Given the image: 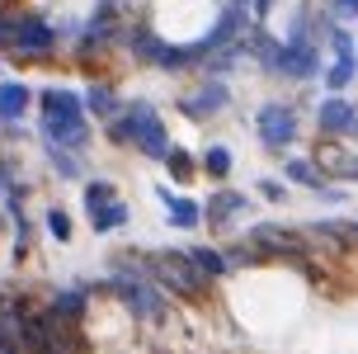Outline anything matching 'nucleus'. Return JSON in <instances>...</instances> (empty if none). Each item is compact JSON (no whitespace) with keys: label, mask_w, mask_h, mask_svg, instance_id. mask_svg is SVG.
<instances>
[{"label":"nucleus","mask_w":358,"mask_h":354,"mask_svg":"<svg viewBox=\"0 0 358 354\" xmlns=\"http://www.w3.org/2000/svg\"><path fill=\"white\" fill-rule=\"evenodd\" d=\"M104 137L113 142V147H123V151H137L142 161H156V165H161V161L170 156V147H175L165 114L151 104V100H142V95L127 100V109L113 123H104Z\"/></svg>","instance_id":"nucleus-1"},{"label":"nucleus","mask_w":358,"mask_h":354,"mask_svg":"<svg viewBox=\"0 0 358 354\" xmlns=\"http://www.w3.org/2000/svg\"><path fill=\"white\" fill-rule=\"evenodd\" d=\"M38 132L43 142H57V147H71V151H90V109L85 95H76L66 86H48L38 90Z\"/></svg>","instance_id":"nucleus-2"},{"label":"nucleus","mask_w":358,"mask_h":354,"mask_svg":"<svg viewBox=\"0 0 358 354\" xmlns=\"http://www.w3.org/2000/svg\"><path fill=\"white\" fill-rule=\"evenodd\" d=\"M146 265H151V279L161 283L170 298H175V302H189V307L208 302V298H213V288H217V283L194 265L189 246H165V250L146 246Z\"/></svg>","instance_id":"nucleus-3"},{"label":"nucleus","mask_w":358,"mask_h":354,"mask_svg":"<svg viewBox=\"0 0 358 354\" xmlns=\"http://www.w3.org/2000/svg\"><path fill=\"white\" fill-rule=\"evenodd\" d=\"M62 43H66V38H62V29H57L52 19L15 10V19H10V48H5V53L19 57V62H34V67H48Z\"/></svg>","instance_id":"nucleus-4"},{"label":"nucleus","mask_w":358,"mask_h":354,"mask_svg":"<svg viewBox=\"0 0 358 354\" xmlns=\"http://www.w3.org/2000/svg\"><path fill=\"white\" fill-rule=\"evenodd\" d=\"M255 137H259L264 151L287 156L302 142V109L292 104V100H264V104H255Z\"/></svg>","instance_id":"nucleus-5"},{"label":"nucleus","mask_w":358,"mask_h":354,"mask_svg":"<svg viewBox=\"0 0 358 354\" xmlns=\"http://www.w3.org/2000/svg\"><path fill=\"white\" fill-rule=\"evenodd\" d=\"M175 109L189 123H213V118H222V114L231 109V81H222V76H198L194 86L175 100Z\"/></svg>","instance_id":"nucleus-6"},{"label":"nucleus","mask_w":358,"mask_h":354,"mask_svg":"<svg viewBox=\"0 0 358 354\" xmlns=\"http://www.w3.org/2000/svg\"><path fill=\"white\" fill-rule=\"evenodd\" d=\"M255 212V198L245 189H231V184H213V194L203 198V227L217 231V236H227L236 227V217H245Z\"/></svg>","instance_id":"nucleus-7"},{"label":"nucleus","mask_w":358,"mask_h":354,"mask_svg":"<svg viewBox=\"0 0 358 354\" xmlns=\"http://www.w3.org/2000/svg\"><path fill=\"white\" fill-rule=\"evenodd\" d=\"M316 137H335V142H349L354 137V123H358V100L349 95H330L325 90L321 100H316Z\"/></svg>","instance_id":"nucleus-8"},{"label":"nucleus","mask_w":358,"mask_h":354,"mask_svg":"<svg viewBox=\"0 0 358 354\" xmlns=\"http://www.w3.org/2000/svg\"><path fill=\"white\" fill-rule=\"evenodd\" d=\"M94 298H99V288L94 283H62V288H52L48 293V317L66 321V326H85L90 312H94Z\"/></svg>","instance_id":"nucleus-9"},{"label":"nucleus","mask_w":358,"mask_h":354,"mask_svg":"<svg viewBox=\"0 0 358 354\" xmlns=\"http://www.w3.org/2000/svg\"><path fill=\"white\" fill-rule=\"evenodd\" d=\"M156 198H161L165 222L175 231H203V198L179 194V184H156Z\"/></svg>","instance_id":"nucleus-10"},{"label":"nucleus","mask_w":358,"mask_h":354,"mask_svg":"<svg viewBox=\"0 0 358 354\" xmlns=\"http://www.w3.org/2000/svg\"><path fill=\"white\" fill-rule=\"evenodd\" d=\"M283 161V179L287 184H297V189H306V194H316V189H325L330 184V175L321 170V161L311 156V151H287Z\"/></svg>","instance_id":"nucleus-11"},{"label":"nucleus","mask_w":358,"mask_h":354,"mask_svg":"<svg viewBox=\"0 0 358 354\" xmlns=\"http://www.w3.org/2000/svg\"><path fill=\"white\" fill-rule=\"evenodd\" d=\"M85 109H90V118L104 128V123H113V118L127 109V100L118 95L113 81H90V86H85Z\"/></svg>","instance_id":"nucleus-12"},{"label":"nucleus","mask_w":358,"mask_h":354,"mask_svg":"<svg viewBox=\"0 0 358 354\" xmlns=\"http://www.w3.org/2000/svg\"><path fill=\"white\" fill-rule=\"evenodd\" d=\"M38 109V90L24 81H0V123H24Z\"/></svg>","instance_id":"nucleus-13"},{"label":"nucleus","mask_w":358,"mask_h":354,"mask_svg":"<svg viewBox=\"0 0 358 354\" xmlns=\"http://www.w3.org/2000/svg\"><path fill=\"white\" fill-rule=\"evenodd\" d=\"M85 222H90L94 236H113V231H123L127 222H132V203L118 194V198H108V203H99V208H90Z\"/></svg>","instance_id":"nucleus-14"},{"label":"nucleus","mask_w":358,"mask_h":354,"mask_svg":"<svg viewBox=\"0 0 358 354\" xmlns=\"http://www.w3.org/2000/svg\"><path fill=\"white\" fill-rule=\"evenodd\" d=\"M198 165H203V179H208V184H231L236 151L227 147V142H208V147L198 151Z\"/></svg>","instance_id":"nucleus-15"},{"label":"nucleus","mask_w":358,"mask_h":354,"mask_svg":"<svg viewBox=\"0 0 358 354\" xmlns=\"http://www.w3.org/2000/svg\"><path fill=\"white\" fill-rule=\"evenodd\" d=\"M358 86V53H340L325 62V76H321V90L330 95H349Z\"/></svg>","instance_id":"nucleus-16"},{"label":"nucleus","mask_w":358,"mask_h":354,"mask_svg":"<svg viewBox=\"0 0 358 354\" xmlns=\"http://www.w3.org/2000/svg\"><path fill=\"white\" fill-rule=\"evenodd\" d=\"M161 165H165V175L175 179L179 189H184V184H194V179H203V165H198V151H189L184 142H175V147H170V156H165Z\"/></svg>","instance_id":"nucleus-17"},{"label":"nucleus","mask_w":358,"mask_h":354,"mask_svg":"<svg viewBox=\"0 0 358 354\" xmlns=\"http://www.w3.org/2000/svg\"><path fill=\"white\" fill-rule=\"evenodd\" d=\"M189 255H194V265L208 274L213 283H222V279H231L236 269H231V260H227V246H217V241H198V246H189Z\"/></svg>","instance_id":"nucleus-18"},{"label":"nucleus","mask_w":358,"mask_h":354,"mask_svg":"<svg viewBox=\"0 0 358 354\" xmlns=\"http://www.w3.org/2000/svg\"><path fill=\"white\" fill-rule=\"evenodd\" d=\"M43 156L57 170V179H85V151H71V147H57V142H43Z\"/></svg>","instance_id":"nucleus-19"},{"label":"nucleus","mask_w":358,"mask_h":354,"mask_svg":"<svg viewBox=\"0 0 358 354\" xmlns=\"http://www.w3.org/2000/svg\"><path fill=\"white\" fill-rule=\"evenodd\" d=\"M43 231H48L52 241H62V246H71V241H76V222H71V212L62 208V203L43 208Z\"/></svg>","instance_id":"nucleus-20"},{"label":"nucleus","mask_w":358,"mask_h":354,"mask_svg":"<svg viewBox=\"0 0 358 354\" xmlns=\"http://www.w3.org/2000/svg\"><path fill=\"white\" fill-rule=\"evenodd\" d=\"M255 198L268 203V208H287V198H292V184L278 175H255Z\"/></svg>","instance_id":"nucleus-21"},{"label":"nucleus","mask_w":358,"mask_h":354,"mask_svg":"<svg viewBox=\"0 0 358 354\" xmlns=\"http://www.w3.org/2000/svg\"><path fill=\"white\" fill-rule=\"evenodd\" d=\"M108 198H118V184H113V179L108 175H94V179H85V184H80V208H99V203H108Z\"/></svg>","instance_id":"nucleus-22"},{"label":"nucleus","mask_w":358,"mask_h":354,"mask_svg":"<svg viewBox=\"0 0 358 354\" xmlns=\"http://www.w3.org/2000/svg\"><path fill=\"white\" fill-rule=\"evenodd\" d=\"M227 260H231L236 274H245V269H259V265H264V255H259L250 241H227Z\"/></svg>","instance_id":"nucleus-23"},{"label":"nucleus","mask_w":358,"mask_h":354,"mask_svg":"<svg viewBox=\"0 0 358 354\" xmlns=\"http://www.w3.org/2000/svg\"><path fill=\"white\" fill-rule=\"evenodd\" d=\"M325 15H335L340 24H354L358 29V0H325Z\"/></svg>","instance_id":"nucleus-24"},{"label":"nucleus","mask_w":358,"mask_h":354,"mask_svg":"<svg viewBox=\"0 0 358 354\" xmlns=\"http://www.w3.org/2000/svg\"><path fill=\"white\" fill-rule=\"evenodd\" d=\"M316 198H321L325 208H340V203H349V189L344 184H325V189H316Z\"/></svg>","instance_id":"nucleus-25"},{"label":"nucleus","mask_w":358,"mask_h":354,"mask_svg":"<svg viewBox=\"0 0 358 354\" xmlns=\"http://www.w3.org/2000/svg\"><path fill=\"white\" fill-rule=\"evenodd\" d=\"M273 5H278V0H250V10H255V19H259V24H268Z\"/></svg>","instance_id":"nucleus-26"},{"label":"nucleus","mask_w":358,"mask_h":354,"mask_svg":"<svg viewBox=\"0 0 358 354\" xmlns=\"http://www.w3.org/2000/svg\"><path fill=\"white\" fill-rule=\"evenodd\" d=\"M0 67H5V62H0Z\"/></svg>","instance_id":"nucleus-27"}]
</instances>
